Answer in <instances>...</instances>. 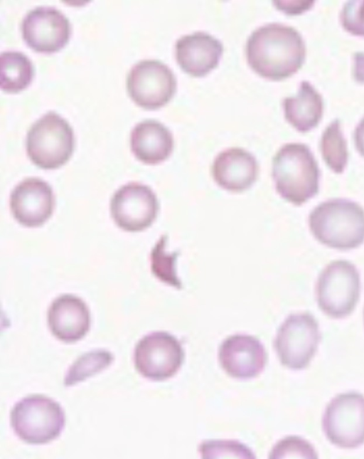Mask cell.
I'll use <instances>...</instances> for the list:
<instances>
[{"instance_id": "cell-1", "label": "cell", "mask_w": 364, "mask_h": 459, "mask_svg": "<svg viewBox=\"0 0 364 459\" xmlns=\"http://www.w3.org/2000/svg\"><path fill=\"white\" fill-rule=\"evenodd\" d=\"M306 48L301 34L293 27L272 23L255 30L246 43L250 67L259 76L281 80L302 66Z\"/></svg>"}, {"instance_id": "cell-2", "label": "cell", "mask_w": 364, "mask_h": 459, "mask_svg": "<svg viewBox=\"0 0 364 459\" xmlns=\"http://www.w3.org/2000/svg\"><path fill=\"white\" fill-rule=\"evenodd\" d=\"M272 173L277 192L296 206L304 204L318 191L319 168L304 144L283 145L273 157Z\"/></svg>"}, {"instance_id": "cell-3", "label": "cell", "mask_w": 364, "mask_h": 459, "mask_svg": "<svg viewBox=\"0 0 364 459\" xmlns=\"http://www.w3.org/2000/svg\"><path fill=\"white\" fill-rule=\"evenodd\" d=\"M309 226L321 243L350 250L364 242V209L356 202L333 199L322 202L309 214Z\"/></svg>"}, {"instance_id": "cell-4", "label": "cell", "mask_w": 364, "mask_h": 459, "mask_svg": "<svg viewBox=\"0 0 364 459\" xmlns=\"http://www.w3.org/2000/svg\"><path fill=\"white\" fill-rule=\"evenodd\" d=\"M74 133L69 123L54 112L38 119L29 129L26 141L31 161L43 169H55L71 157Z\"/></svg>"}, {"instance_id": "cell-5", "label": "cell", "mask_w": 364, "mask_h": 459, "mask_svg": "<svg viewBox=\"0 0 364 459\" xmlns=\"http://www.w3.org/2000/svg\"><path fill=\"white\" fill-rule=\"evenodd\" d=\"M15 433L29 444H44L61 433L65 423L60 405L43 395H31L16 403L10 413Z\"/></svg>"}, {"instance_id": "cell-6", "label": "cell", "mask_w": 364, "mask_h": 459, "mask_svg": "<svg viewBox=\"0 0 364 459\" xmlns=\"http://www.w3.org/2000/svg\"><path fill=\"white\" fill-rule=\"evenodd\" d=\"M360 278L349 261L330 263L320 273L316 286L318 305L333 318H343L355 309L360 297Z\"/></svg>"}, {"instance_id": "cell-7", "label": "cell", "mask_w": 364, "mask_h": 459, "mask_svg": "<svg viewBox=\"0 0 364 459\" xmlns=\"http://www.w3.org/2000/svg\"><path fill=\"white\" fill-rule=\"evenodd\" d=\"M321 336L309 313L289 315L279 327L274 347L281 364L291 369L306 367L315 355Z\"/></svg>"}, {"instance_id": "cell-8", "label": "cell", "mask_w": 364, "mask_h": 459, "mask_svg": "<svg viewBox=\"0 0 364 459\" xmlns=\"http://www.w3.org/2000/svg\"><path fill=\"white\" fill-rule=\"evenodd\" d=\"M328 440L342 448L364 443V396L357 392L340 394L328 403L322 418Z\"/></svg>"}, {"instance_id": "cell-9", "label": "cell", "mask_w": 364, "mask_h": 459, "mask_svg": "<svg viewBox=\"0 0 364 459\" xmlns=\"http://www.w3.org/2000/svg\"><path fill=\"white\" fill-rule=\"evenodd\" d=\"M184 360L179 340L166 332H154L136 344L134 361L137 371L152 381H164L174 376Z\"/></svg>"}, {"instance_id": "cell-10", "label": "cell", "mask_w": 364, "mask_h": 459, "mask_svg": "<svg viewBox=\"0 0 364 459\" xmlns=\"http://www.w3.org/2000/svg\"><path fill=\"white\" fill-rule=\"evenodd\" d=\"M172 70L155 60L140 61L132 67L127 87L131 99L146 110H157L170 102L176 91Z\"/></svg>"}, {"instance_id": "cell-11", "label": "cell", "mask_w": 364, "mask_h": 459, "mask_svg": "<svg viewBox=\"0 0 364 459\" xmlns=\"http://www.w3.org/2000/svg\"><path fill=\"white\" fill-rule=\"evenodd\" d=\"M158 199L148 186L138 182L125 184L117 189L110 201V213L116 225L128 232H139L149 228L157 217Z\"/></svg>"}, {"instance_id": "cell-12", "label": "cell", "mask_w": 364, "mask_h": 459, "mask_svg": "<svg viewBox=\"0 0 364 459\" xmlns=\"http://www.w3.org/2000/svg\"><path fill=\"white\" fill-rule=\"evenodd\" d=\"M26 45L38 53H52L68 42L71 26L68 19L53 7H37L30 11L21 24Z\"/></svg>"}, {"instance_id": "cell-13", "label": "cell", "mask_w": 364, "mask_h": 459, "mask_svg": "<svg viewBox=\"0 0 364 459\" xmlns=\"http://www.w3.org/2000/svg\"><path fill=\"white\" fill-rule=\"evenodd\" d=\"M9 206L14 218L21 225L28 228L41 226L50 218L54 210L53 189L39 178L26 179L12 190Z\"/></svg>"}, {"instance_id": "cell-14", "label": "cell", "mask_w": 364, "mask_h": 459, "mask_svg": "<svg viewBox=\"0 0 364 459\" xmlns=\"http://www.w3.org/2000/svg\"><path fill=\"white\" fill-rule=\"evenodd\" d=\"M218 359L223 369L237 379H250L258 376L267 362V353L256 337L237 334L227 337L220 344Z\"/></svg>"}, {"instance_id": "cell-15", "label": "cell", "mask_w": 364, "mask_h": 459, "mask_svg": "<svg viewBox=\"0 0 364 459\" xmlns=\"http://www.w3.org/2000/svg\"><path fill=\"white\" fill-rule=\"evenodd\" d=\"M259 165L255 157L240 147L223 150L215 158L211 174L224 190L240 193L249 189L257 181Z\"/></svg>"}, {"instance_id": "cell-16", "label": "cell", "mask_w": 364, "mask_h": 459, "mask_svg": "<svg viewBox=\"0 0 364 459\" xmlns=\"http://www.w3.org/2000/svg\"><path fill=\"white\" fill-rule=\"evenodd\" d=\"M176 59L181 68L193 77H203L215 69L223 52L221 42L201 31L183 36L175 46Z\"/></svg>"}, {"instance_id": "cell-17", "label": "cell", "mask_w": 364, "mask_h": 459, "mask_svg": "<svg viewBox=\"0 0 364 459\" xmlns=\"http://www.w3.org/2000/svg\"><path fill=\"white\" fill-rule=\"evenodd\" d=\"M51 333L64 342H75L84 337L90 326V314L85 302L70 294L56 297L48 311Z\"/></svg>"}, {"instance_id": "cell-18", "label": "cell", "mask_w": 364, "mask_h": 459, "mask_svg": "<svg viewBox=\"0 0 364 459\" xmlns=\"http://www.w3.org/2000/svg\"><path fill=\"white\" fill-rule=\"evenodd\" d=\"M174 141L171 131L162 123L147 120L138 123L130 135V147L140 162L155 165L166 160L171 154Z\"/></svg>"}, {"instance_id": "cell-19", "label": "cell", "mask_w": 364, "mask_h": 459, "mask_svg": "<svg viewBox=\"0 0 364 459\" xmlns=\"http://www.w3.org/2000/svg\"><path fill=\"white\" fill-rule=\"evenodd\" d=\"M282 105L286 120L300 132L316 127L323 115L322 97L308 81H302L296 96L284 98Z\"/></svg>"}, {"instance_id": "cell-20", "label": "cell", "mask_w": 364, "mask_h": 459, "mask_svg": "<svg viewBox=\"0 0 364 459\" xmlns=\"http://www.w3.org/2000/svg\"><path fill=\"white\" fill-rule=\"evenodd\" d=\"M0 86L8 93H17L26 88L33 76L31 61L23 53L6 51L0 56Z\"/></svg>"}, {"instance_id": "cell-21", "label": "cell", "mask_w": 364, "mask_h": 459, "mask_svg": "<svg viewBox=\"0 0 364 459\" xmlns=\"http://www.w3.org/2000/svg\"><path fill=\"white\" fill-rule=\"evenodd\" d=\"M321 152L324 162L333 172L341 174L344 171L348 154L338 120H333L323 131Z\"/></svg>"}, {"instance_id": "cell-22", "label": "cell", "mask_w": 364, "mask_h": 459, "mask_svg": "<svg viewBox=\"0 0 364 459\" xmlns=\"http://www.w3.org/2000/svg\"><path fill=\"white\" fill-rule=\"evenodd\" d=\"M112 361V354L106 350H95L84 354L68 370L64 379L65 386H70L84 381L106 369Z\"/></svg>"}, {"instance_id": "cell-23", "label": "cell", "mask_w": 364, "mask_h": 459, "mask_svg": "<svg viewBox=\"0 0 364 459\" xmlns=\"http://www.w3.org/2000/svg\"><path fill=\"white\" fill-rule=\"evenodd\" d=\"M166 241L167 236L163 235L153 248L151 253V270L161 281L181 289L182 285L176 272L178 252L166 253L165 250Z\"/></svg>"}, {"instance_id": "cell-24", "label": "cell", "mask_w": 364, "mask_h": 459, "mask_svg": "<svg viewBox=\"0 0 364 459\" xmlns=\"http://www.w3.org/2000/svg\"><path fill=\"white\" fill-rule=\"evenodd\" d=\"M202 458H255L245 445L235 440H209L199 446Z\"/></svg>"}, {"instance_id": "cell-25", "label": "cell", "mask_w": 364, "mask_h": 459, "mask_svg": "<svg viewBox=\"0 0 364 459\" xmlns=\"http://www.w3.org/2000/svg\"><path fill=\"white\" fill-rule=\"evenodd\" d=\"M269 458H317L311 444L297 436H289L279 440L272 449Z\"/></svg>"}, {"instance_id": "cell-26", "label": "cell", "mask_w": 364, "mask_h": 459, "mask_svg": "<svg viewBox=\"0 0 364 459\" xmlns=\"http://www.w3.org/2000/svg\"><path fill=\"white\" fill-rule=\"evenodd\" d=\"M341 22L346 31L364 36V0L347 1L341 13Z\"/></svg>"}, {"instance_id": "cell-27", "label": "cell", "mask_w": 364, "mask_h": 459, "mask_svg": "<svg viewBox=\"0 0 364 459\" xmlns=\"http://www.w3.org/2000/svg\"><path fill=\"white\" fill-rule=\"evenodd\" d=\"M314 1H274L275 7L287 15H299L314 6Z\"/></svg>"}, {"instance_id": "cell-28", "label": "cell", "mask_w": 364, "mask_h": 459, "mask_svg": "<svg viewBox=\"0 0 364 459\" xmlns=\"http://www.w3.org/2000/svg\"><path fill=\"white\" fill-rule=\"evenodd\" d=\"M353 74L358 83H364V53H356L354 55Z\"/></svg>"}, {"instance_id": "cell-29", "label": "cell", "mask_w": 364, "mask_h": 459, "mask_svg": "<svg viewBox=\"0 0 364 459\" xmlns=\"http://www.w3.org/2000/svg\"><path fill=\"white\" fill-rule=\"evenodd\" d=\"M353 138L357 151L364 157V117L355 127Z\"/></svg>"}, {"instance_id": "cell-30", "label": "cell", "mask_w": 364, "mask_h": 459, "mask_svg": "<svg viewBox=\"0 0 364 459\" xmlns=\"http://www.w3.org/2000/svg\"><path fill=\"white\" fill-rule=\"evenodd\" d=\"M363 318H364V310H363Z\"/></svg>"}]
</instances>
